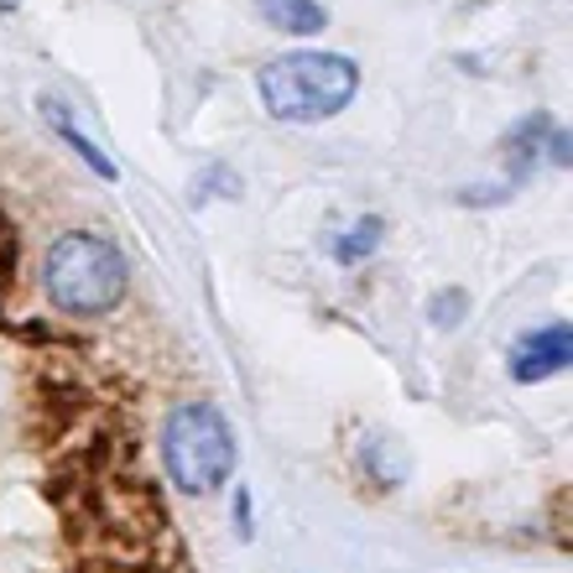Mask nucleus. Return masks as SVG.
<instances>
[{"mask_svg": "<svg viewBox=\"0 0 573 573\" xmlns=\"http://www.w3.org/2000/svg\"><path fill=\"white\" fill-rule=\"evenodd\" d=\"M464 308H470V298H464L459 286L454 292H439V298H433V323H439V329H454Z\"/></svg>", "mask_w": 573, "mask_h": 573, "instance_id": "obj_7", "label": "nucleus"}, {"mask_svg": "<svg viewBox=\"0 0 573 573\" xmlns=\"http://www.w3.org/2000/svg\"><path fill=\"white\" fill-rule=\"evenodd\" d=\"M0 11H17V0H0Z\"/></svg>", "mask_w": 573, "mask_h": 573, "instance_id": "obj_8", "label": "nucleus"}, {"mask_svg": "<svg viewBox=\"0 0 573 573\" xmlns=\"http://www.w3.org/2000/svg\"><path fill=\"white\" fill-rule=\"evenodd\" d=\"M261 104L286 125H319L339 115L360 89V68L344 52H282L255 73Z\"/></svg>", "mask_w": 573, "mask_h": 573, "instance_id": "obj_1", "label": "nucleus"}, {"mask_svg": "<svg viewBox=\"0 0 573 573\" xmlns=\"http://www.w3.org/2000/svg\"><path fill=\"white\" fill-rule=\"evenodd\" d=\"M569 360H573V329L563 319H553V323H542V329H526L511 344V381L516 386L553 381L557 371H569Z\"/></svg>", "mask_w": 573, "mask_h": 573, "instance_id": "obj_4", "label": "nucleus"}, {"mask_svg": "<svg viewBox=\"0 0 573 573\" xmlns=\"http://www.w3.org/2000/svg\"><path fill=\"white\" fill-rule=\"evenodd\" d=\"M255 11H261L267 27L292 32V37H313L329 27V11H323L319 0H255Z\"/></svg>", "mask_w": 573, "mask_h": 573, "instance_id": "obj_5", "label": "nucleus"}, {"mask_svg": "<svg viewBox=\"0 0 573 573\" xmlns=\"http://www.w3.org/2000/svg\"><path fill=\"white\" fill-rule=\"evenodd\" d=\"M162 464L188 495H214L235 474V433L214 402H178L162 422Z\"/></svg>", "mask_w": 573, "mask_h": 573, "instance_id": "obj_3", "label": "nucleus"}, {"mask_svg": "<svg viewBox=\"0 0 573 573\" xmlns=\"http://www.w3.org/2000/svg\"><path fill=\"white\" fill-rule=\"evenodd\" d=\"M381 230H386V224L375 220H354L350 230H344V240H334V255L339 261H344V267H360V261H365V255H375V245H381Z\"/></svg>", "mask_w": 573, "mask_h": 573, "instance_id": "obj_6", "label": "nucleus"}, {"mask_svg": "<svg viewBox=\"0 0 573 573\" xmlns=\"http://www.w3.org/2000/svg\"><path fill=\"white\" fill-rule=\"evenodd\" d=\"M131 267L120 255L115 240L94 235V230H73V235L52 240L48 261H42V286L58 313L73 319H100L125 298Z\"/></svg>", "mask_w": 573, "mask_h": 573, "instance_id": "obj_2", "label": "nucleus"}]
</instances>
